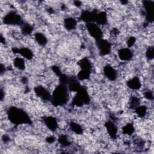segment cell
Instances as JSON below:
<instances>
[{"label":"cell","instance_id":"ba28073f","mask_svg":"<svg viewBox=\"0 0 154 154\" xmlns=\"http://www.w3.org/2000/svg\"><path fill=\"white\" fill-rule=\"evenodd\" d=\"M35 94L45 100H51V96L48 90L42 86H37L34 88Z\"/></svg>","mask_w":154,"mask_h":154},{"label":"cell","instance_id":"52a82bcc","mask_svg":"<svg viewBox=\"0 0 154 154\" xmlns=\"http://www.w3.org/2000/svg\"><path fill=\"white\" fill-rule=\"evenodd\" d=\"M117 55L119 59L123 61H128L132 59L133 53L129 48H123L119 49Z\"/></svg>","mask_w":154,"mask_h":154},{"label":"cell","instance_id":"6da1fadb","mask_svg":"<svg viewBox=\"0 0 154 154\" xmlns=\"http://www.w3.org/2000/svg\"><path fill=\"white\" fill-rule=\"evenodd\" d=\"M7 114L10 122L15 125L31 123L29 116L20 108L11 106L8 109Z\"/></svg>","mask_w":154,"mask_h":154},{"label":"cell","instance_id":"8992f818","mask_svg":"<svg viewBox=\"0 0 154 154\" xmlns=\"http://www.w3.org/2000/svg\"><path fill=\"white\" fill-rule=\"evenodd\" d=\"M97 48L101 55H106L110 53L111 49V44L106 40L101 38L97 41Z\"/></svg>","mask_w":154,"mask_h":154},{"label":"cell","instance_id":"ac0fdd59","mask_svg":"<svg viewBox=\"0 0 154 154\" xmlns=\"http://www.w3.org/2000/svg\"><path fill=\"white\" fill-rule=\"evenodd\" d=\"M91 75V70L87 69H81L78 72L77 75V78L78 80L84 81L87 80L90 78Z\"/></svg>","mask_w":154,"mask_h":154},{"label":"cell","instance_id":"9a60e30c","mask_svg":"<svg viewBox=\"0 0 154 154\" xmlns=\"http://www.w3.org/2000/svg\"><path fill=\"white\" fill-rule=\"evenodd\" d=\"M122 132L125 135L131 136L135 132V128L132 123H128L123 126Z\"/></svg>","mask_w":154,"mask_h":154},{"label":"cell","instance_id":"603a6c76","mask_svg":"<svg viewBox=\"0 0 154 154\" xmlns=\"http://www.w3.org/2000/svg\"><path fill=\"white\" fill-rule=\"evenodd\" d=\"M129 104L131 108L135 109L140 105V99L138 96H132L129 99Z\"/></svg>","mask_w":154,"mask_h":154},{"label":"cell","instance_id":"4fadbf2b","mask_svg":"<svg viewBox=\"0 0 154 154\" xmlns=\"http://www.w3.org/2000/svg\"><path fill=\"white\" fill-rule=\"evenodd\" d=\"M127 85L131 89L137 90L140 88L141 84L140 79L138 77L135 76L131 78L127 81Z\"/></svg>","mask_w":154,"mask_h":154},{"label":"cell","instance_id":"4316f807","mask_svg":"<svg viewBox=\"0 0 154 154\" xmlns=\"http://www.w3.org/2000/svg\"><path fill=\"white\" fill-rule=\"evenodd\" d=\"M135 42H136V38L135 37L131 36V37H129L126 41V45H127L128 48H130L131 47L133 46L135 44Z\"/></svg>","mask_w":154,"mask_h":154},{"label":"cell","instance_id":"5b68a950","mask_svg":"<svg viewBox=\"0 0 154 154\" xmlns=\"http://www.w3.org/2000/svg\"><path fill=\"white\" fill-rule=\"evenodd\" d=\"M86 26L90 35L92 37L95 38L96 41H98L102 38L103 33L101 28L97 24H96L93 22L87 23Z\"/></svg>","mask_w":154,"mask_h":154},{"label":"cell","instance_id":"cb8c5ba5","mask_svg":"<svg viewBox=\"0 0 154 154\" xmlns=\"http://www.w3.org/2000/svg\"><path fill=\"white\" fill-rule=\"evenodd\" d=\"M22 25V28H21V31H22L21 32L22 34H30L32 32V27L30 25H29L28 23H26V24L23 23Z\"/></svg>","mask_w":154,"mask_h":154},{"label":"cell","instance_id":"ffe728a7","mask_svg":"<svg viewBox=\"0 0 154 154\" xmlns=\"http://www.w3.org/2000/svg\"><path fill=\"white\" fill-rule=\"evenodd\" d=\"M13 64L19 70H23L25 68V60L21 57H16L13 60Z\"/></svg>","mask_w":154,"mask_h":154},{"label":"cell","instance_id":"277c9868","mask_svg":"<svg viewBox=\"0 0 154 154\" xmlns=\"http://www.w3.org/2000/svg\"><path fill=\"white\" fill-rule=\"evenodd\" d=\"M4 23L7 25H22L23 22L20 16L14 11H10L4 17Z\"/></svg>","mask_w":154,"mask_h":154},{"label":"cell","instance_id":"44dd1931","mask_svg":"<svg viewBox=\"0 0 154 154\" xmlns=\"http://www.w3.org/2000/svg\"><path fill=\"white\" fill-rule=\"evenodd\" d=\"M78 65L81 69H87V70H91V63L90 61L87 58H82L78 62Z\"/></svg>","mask_w":154,"mask_h":154},{"label":"cell","instance_id":"484cf974","mask_svg":"<svg viewBox=\"0 0 154 154\" xmlns=\"http://www.w3.org/2000/svg\"><path fill=\"white\" fill-rule=\"evenodd\" d=\"M154 56V51L153 46H149L146 51V57L149 60H152Z\"/></svg>","mask_w":154,"mask_h":154},{"label":"cell","instance_id":"7a4b0ae2","mask_svg":"<svg viewBox=\"0 0 154 154\" xmlns=\"http://www.w3.org/2000/svg\"><path fill=\"white\" fill-rule=\"evenodd\" d=\"M68 99V88L66 85L61 84L57 86L53 91L51 101H52V104L55 106H61L65 104Z\"/></svg>","mask_w":154,"mask_h":154},{"label":"cell","instance_id":"d6986e66","mask_svg":"<svg viewBox=\"0 0 154 154\" xmlns=\"http://www.w3.org/2000/svg\"><path fill=\"white\" fill-rule=\"evenodd\" d=\"M134 109H135V112L136 114L140 118L144 117L147 114V108L146 106H145V105H140L137 108H135Z\"/></svg>","mask_w":154,"mask_h":154},{"label":"cell","instance_id":"f1b7e54d","mask_svg":"<svg viewBox=\"0 0 154 154\" xmlns=\"http://www.w3.org/2000/svg\"><path fill=\"white\" fill-rule=\"evenodd\" d=\"M46 141L49 143H52L55 141V138L53 136H49L46 138Z\"/></svg>","mask_w":154,"mask_h":154},{"label":"cell","instance_id":"e0dca14e","mask_svg":"<svg viewBox=\"0 0 154 154\" xmlns=\"http://www.w3.org/2000/svg\"><path fill=\"white\" fill-rule=\"evenodd\" d=\"M34 38L35 41L37 42V43L40 46H45L47 44L48 40L46 36L41 33V32H37L34 34Z\"/></svg>","mask_w":154,"mask_h":154},{"label":"cell","instance_id":"5bb4252c","mask_svg":"<svg viewBox=\"0 0 154 154\" xmlns=\"http://www.w3.org/2000/svg\"><path fill=\"white\" fill-rule=\"evenodd\" d=\"M76 21L75 19L72 17L66 18L64 20V25L66 29L68 31H71L74 29L76 26Z\"/></svg>","mask_w":154,"mask_h":154},{"label":"cell","instance_id":"7402d4cb","mask_svg":"<svg viewBox=\"0 0 154 154\" xmlns=\"http://www.w3.org/2000/svg\"><path fill=\"white\" fill-rule=\"evenodd\" d=\"M69 126H70V129L74 133H75L76 134L81 135L83 132V129H82V126L80 125H79L78 123H76V122H71L69 124Z\"/></svg>","mask_w":154,"mask_h":154},{"label":"cell","instance_id":"d4e9b609","mask_svg":"<svg viewBox=\"0 0 154 154\" xmlns=\"http://www.w3.org/2000/svg\"><path fill=\"white\" fill-rule=\"evenodd\" d=\"M58 140V142L63 146H68L70 144V143L67 137L65 135H62L60 136Z\"/></svg>","mask_w":154,"mask_h":154},{"label":"cell","instance_id":"2e32d148","mask_svg":"<svg viewBox=\"0 0 154 154\" xmlns=\"http://www.w3.org/2000/svg\"><path fill=\"white\" fill-rule=\"evenodd\" d=\"M107 21V17H106V14L105 12H100V13H97L95 20L97 25H105Z\"/></svg>","mask_w":154,"mask_h":154},{"label":"cell","instance_id":"30bf717a","mask_svg":"<svg viewBox=\"0 0 154 154\" xmlns=\"http://www.w3.org/2000/svg\"><path fill=\"white\" fill-rule=\"evenodd\" d=\"M12 51L14 54H19L24 58H26L27 60H31L33 57L32 52L27 48H22L19 49L13 48Z\"/></svg>","mask_w":154,"mask_h":154},{"label":"cell","instance_id":"3957f363","mask_svg":"<svg viewBox=\"0 0 154 154\" xmlns=\"http://www.w3.org/2000/svg\"><path fill=\"white\" fill-rule=\"evenodd\" d=\"M90 101V97L87 90L81 87L78 91L76 95L73 97V104L77 106H81L84 104H87Z\"/></svg>","mask_w":154,"mask_h":154},{"label":"cell","instance_id":"7c38bea8","mask_svg":"<svg viewBox=\"0 0 154 154\" xmlns=\"http://www.w3.org/2000/svg\"><path fill=\"white\" fill-rule=\"evenodd\" d=\"M105 127L106 129V131L108 134L110 135V137L112 138H116L117 135L118 129L115 124L111 121H108L106 122Z\"/></svg>","mask_w":154,"mask_h":154},{"label":"cell","instance_id":"8fae6325","mask_svg":"<svg viewBox=\"0 0 154 154\" xmlns=\"http://www.w3.org/2000/svg\"><path fill=\"white\" fill-rule=\"evenodd\" d=\"M46 126L51 131H54L58 128V122L57 119L52 116H48L44 119L43 120Z\"/></svg>","mask_w":154,"mask_h":154},{"label":"cell","instance_id":"83f0119b","mask_svg":"<svg viewBox=\"0 0 154 154\" xmlns=\"http://www.w3.org/2000/svg\"><path fill=\"white\" fill-rule=\"evenodd\" d=\"M144 97L146 99H147V100H153V93L152 91L150 90H147L144 92Z\"/></svg>","mask_w":154,"mask_h":154},{"label":"cell","instance_id":"9c48e42d","mask_svg":"<svg viewBox=\"0 0 154 154\" xmlns=\"http://www.w3.org/2000/svg\"><path fill=\"white\" fill-rule=\"evenodd\" d=\"M103 73L105 76L110 81H114L117 77L116 70L111 65L106 64L103 67Z\"/></svg>","mask_w":154,"mask_h":154}]
</instances>
